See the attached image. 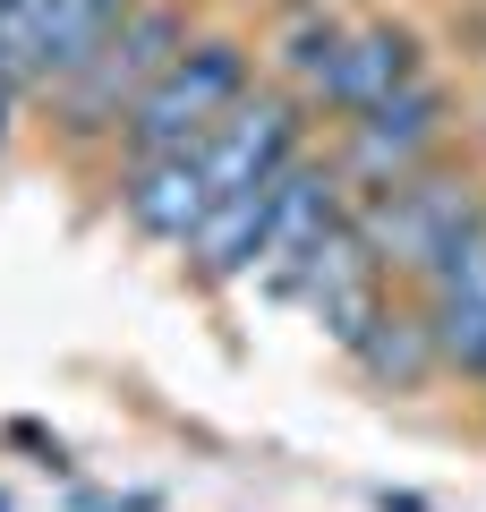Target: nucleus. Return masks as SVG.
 I'll return each mask as SVG.
<instances>
[{"label": "nucleus", "instance_id": "obj_4", "mask_svg": "<svg viewBox=\"0 0 486 512\" xmlns=\"http://www.w3.org/2000/svg\"><path fill=\"white\" fill-rule=\"evenodd\" d=\"M137 0H0V94L60 86L103 52V35Z\"/></svg>", "mask_w": 486, "mask_h": 512}, {"label": "nucleus", "instance_id": "obj_9", "mask_svg": "<svg viewBox=\"0 0 486 512\" xmlns=\"http://www.w3.org/2000/svg\"><path fill=\"white\" fill-rule=\"evenodd\" d=\"M418 308H427L435 359L461 367V376H486V214L469 222L444 248V265L418 282Z\"/></svg>", "mask_w": 486, "mask_h": 512}, {"label": "nucleus", "instance_id": "obj_5", "mask_svg": "<svg viewBox=\"0 0 486 512\" xmlns=\"http://www.w3.org/2000/svg\"><path fill=\"white\" fill-rule=\"evenodd\" d=\"M444 128H452V94L435 86V77H418L393 103L342 120V180H359V197L410 180V171H427L435 154H444Z\"/></svg>", "mask_w": 486, "mask_h": 512}, {"label": "nucleus", "instance_id": "obj_12", "mask_svg": "<svg viewBox=\"0 0 486 512\" xmlns=\"http://www.w3.org/2000/svg\"><path fill=\"white\" fill-rule=\"evenodd\" d=\"M333 43H342V18H324V9H307V18H299V26L282 35V69L316 86V77H324V60H333Z\"/></svg>", "mask_w": 486, "mask_h": 512}, {"label": "nucleus", "instance_id": "obj_1", "mask_svg": "<svg viewBox=\"0 0 486 512\" xmlns=\"http://www.w3.org/2000/svg\"><path fill=\"white\" fill-rule=\"evenodd\" d=\"M486 214V180L469 163H427L393 188H367L350 197V222L367 231V248L384 256V274L393 282H427L444 265V248Z\"/></svg>", "mask_w": 486, "mask_h": 512}, {"label": "nucleus", "instance_id": "obj_3", "mask_svg": "<svg viewBox=\"0 0 486 512\" xmlns=\"http://www.w3.org/2000/svg\"><path fill=\"white\" fill-rule=\"evenodd\" d=\"M239 103H248V52H239L231 35H197L137 94V111L120 120V137H128V154H197Z\"/></svg>", "mask_w": 486, "mask_h": 512}, {"label": "nucleus", "instance_id": "obj_8", "mask_svg": "<svg viewBox=\"0 0 486 512\" xmlns=\"http://www.w3.org/2000/svg\"><path fill=\"white\" fill-rule=\"evenodd\" d=\"M427 77V52H418V35L401 18H376V26H342V43H333V60H324V77L307 94H316L324 111H342V120H359V111L393 103L401 86H418Z\"/></svg>", "mask_w": 486, "mask_h": 512}, {"label": "nucleus", "instance_id": "obj_10", "mask_svg": "<svg viewBox=\"0 0 486 512\" xmlns=\"http://www.w3.org/2000/svg\"><path fill=\"white\" fill-rule=\"evenodd\" d=\"M120 214L162 248H197L205 214H214V180L197 154H128L120 171Z\"/></svg>", "mask_w": 486, "mask_h": 512}, {"label": "nucleus", "instance_id": "obj_13", "mask_svg": "<svg viewBox=\"0 0 486 512\" xmlns=\"http://www.w3.org/2000/svg\"><path fill=\"white\" fill-rule=\"evenodd\" d=\"M0 512H9V495H0Z\"/></svg>", "mask_w": 486, "mask_h": 512}, {"label": "nucleus", "instance_id": "obj_2", "mask_svg": "<svg viewBox=\"0 0 486 512\" xmlns=\"http://www.w3.org/2000/svg\"><path fill=\"white\" fill-rule=\"evenodd\" d=\"M188 43H197V35H188V9H180V0H137V9H128V18L103 35V52H94L86 69H69V77L52 86L60 128H69V137L120 128L128 111H137V94L154 86V77L171 69V60H180Z\"/></svg>", "mask_w": 486, "mask_h": 512}, {"label": "nucleus", "instance_id": "obj_7", "mask_svg": "<svg viewBox=\"0 0 486 512\" xmlns=\"http://www.w3.org/2000/svg\"><path fill=\"white\" fill-rule=\"evenodd\" d=\"M299 137H307V120H299L290 94H248V103L197 146L205 180H214V205L222 197H248V188H273L290 163H299Z\"/></svg>", "mask_w": 486, "mask_h": 512}, {"label": "nucleus", "instance_id": "obj_11", "mask_svg": "<svg viewBox=\"0 0 486 512\" xmlns=\"http://www.w3.org/2000/svg\"><path fill=\"white\" fill-rule=\"evenodd\" d=\"M350 359H359L376 384H393V393H418V384L444 367V359H435V333H427V308H401V299L376 316V333H367Z\"/></svg>", "mask_w": 486, "mask_h": 512}, {"label": "nucleus", "instance_id": "obj_6", "mask_svg": "<svg viewBox=\"0 0 486 512\" xmlns=\"http://www.w3.org/2000/svg\"><path fill=\"white\" fill-rule=\"evenodd\" d=\"M290 291L316 308V325L333 333L342 350H359L367 333H376V316L393 308V274H384V256L367 248V231H359L350 214L333 222L316 248H307V265H299V282H290Z\"/></svg>", "mask_w": 486, "mask_h": 512}]
</instances>
